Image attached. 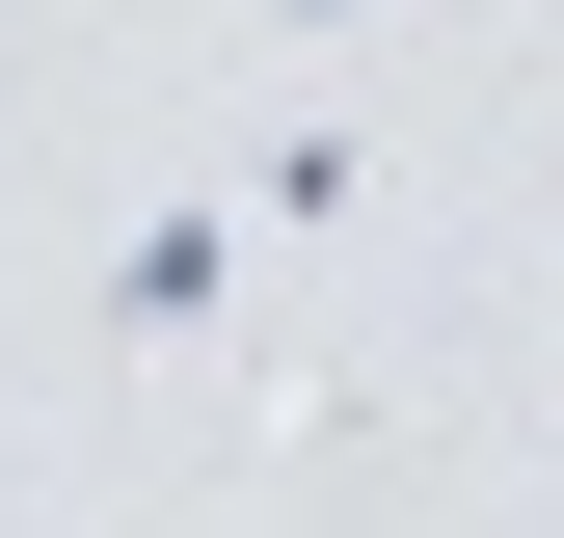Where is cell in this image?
Instances as JSON below:
<instances>
[{"label": "cell", "mask_w": 564, "mask_h": 538, "mask_svg": "<svg viewBox=\"0 0 564 538\" xmlns=\"http://www.w3.org/2000/svg\"><path fill=\"white\" fill-rule=\"evenodd\" d=\"M216 297H242L216 216H134V243H108V323H134V351H216Z\"/></svg>", "instance_id": "6da1fadb"}]
</instances>
